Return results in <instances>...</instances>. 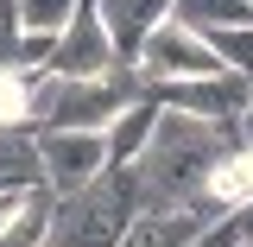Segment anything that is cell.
I'll use <instances>...</instances> for the list:
<instances>
[{
    "mask_svg": "<svg viewBox=\"0 0 253 247\" xmlns=\"http://www.w3.org/2000/svg\"><path fill=\"white\" fill-rule=\"evenodd\" d=\"M241 241H247V235H241V222H234V216H221V222H209V228H203L190 247H241Z\"/></svg>",
    "mask_w": 253,
    "mask_h": 247,
    "instance_id": "5bb4252c",
    "label": "cell"
},
{
    "mask_svg": "<svg viewBox=\"0 0 253 247\" xmlns=\"http://www.w3.org/2000/svg\"><path fill=\"white\" fill-rule=\"evenodd\" d=\"M133 216H139L133 171H126V165H114V171H101L95 184L57 197L44 247H121L126 228H133Z\"/></svg>",
    "mask_w": 253,
    "mask_h": 247,
    "instance_id": "6da1fadb",
    "label": "cell"
},
{
    "mask_svg": "<svg viewBox=\"0 0 253 247\" xmlns=\"http://www.w3.org/2000/svg\"><path fill=\"white\" fill-rule=\"evenodd\" d=\"M241 247H253V241H241Z\"/></svg>",
    "mask_w": 253,
    "mask_h": 247,
    "instance_id": "2e32d148",
    "label": "cell"
},
{
    "mask_svg": "<svg viewBox=\"0 0 253 247\" xmlns=\"http://www.w3.org/2000/svg\"><path fill=\"white\" fill-rule=\"evenodd\" d=\"M57 76H108V70H121L114 57V38H108V19H101V6L83 0V13L57 32V57H51Z\"/></svg>",
    "mask_w": 253,
    "mask_h": 247,
    "instance_id": "5b68a950",
    "label": "cell"
},
{
    "mask_svg": "<svg viewBox=\"0 0 253 247\" xmlns=\"http://www.w3.org/2000/svg\"><path fill=\"white\" fill-rule=\"evenodd\" d=\"M234 222H241V235H247V241H253V203H247V209H241V216H234Z\"/></svg>",
    "mask_w": 253,
    "mask_h": 247,
    "instance_id": "9a60e30c",
    "label": "cell"
},
{
    "mask_svg": "<svg viewBox=\"0 0 253 247\" xmlns=\"http://www.w3.org/2000/svg\"><path fill=\"white\" fill-rule=\"evenodd\" d=\"M158 114H165V108H158L152 95H139L133 108H121L114 127H108V158H114V165H139L146 146H152V133H158Z\"/></svg>",
    "mask_w": 253,
    "mask_h": 247,
    "instance_id": "9c48e42d",
    "label": "cell"
},
{
    "mask_svg": "<svg viewBox=\"0 0 253 247\" xmlns=\"http://www.w3.org/2000/svg\"><path fill=\"white\" fill-rule=\"evenodd\" d=\"M19 45H26V13L19 0H0V70H19Z\"/></svg>",
    "mask_w": 253,
    "mask_h": 247,
    "instance_id": "4fadbf2b",
    "label": "cell"
},
{
    "mask_svg": "<svg viewBox=\"0 0 253 247\" xmlns=\"http://www.w3.org/2000/svg\"><path fill=\"white\" fill-rule=\"evenodd\" d=\"M247 203H253V140H241L234 152L215 158V171L203 184V216L221 222V216H241Z\"/></svg>",
    "mask_w": 253,
    "mask_h": 247,
    "instance_id": "8992f818",
    "label": "cell"
},
{
    "mask_svg": "<svg viewBox=\"0 0 253 247\" xmlns=\"http://www.w3.org/2000/svg\"><path fill=\"white\" fill-rule=\"evenodd\" d=\"M171 19L196 32H228V26H253V6L247 0H171Z\"/></svg>",
    "mask_w": 253,
    "mask_h": 247,
    "instance_id": "30bf717a",
    "label": "cell"
},
{
    "mask_svg": "<svg viewBox=\"0 0 253 247\" xmlns=\"http://www.w3.org/2000/svg\"><path fill=\"white\" fill-rule=\"evenodd\" d=\"M209 45H215V57L228 63V70L253 76V26H228V32H209Z\"/></svg>",
    "mask_w": 253,
    "mask_h": 247,
    "instance_id": "7c38bea8",
    "label": "cell"
},
{
    "mask_svg": "<svg viewBox=\"0 0 253 247\" xmlns=\"http://www.w3.org/2000/svg\"><path fill=\"white\" fill-rule=\"evenodd\" d=\"M158 108H177L196 121H247L253 114V76L221 70V76H177V83H146Z\"/></svg>",
    "mask_w": 253,
    "mask_h": 247,
    "instance_id": "7a4b0ae2",
    "label": "cell"
},
{
    "mask_svg": "<svg viewBox=\"0 0 253 247\" xmlns=\"http://www.w3.org/2000/svg\"><path fill=\"white\" fill-rule=\"evenodd\" d=\"M146 83H177V76H221L228 63L215 57V45H209V32L184 26V19H165V26L146 38V51L133 63Z\"/></svg>",
    "mask_w": 253,
    "mask_h": 247,
    "instance_id": "277c9868",
    "label": "cell"
},
{
    "mask_svg": "<svg viewBox=\"0 0 253 247\" xmlns=\"http://www.w3.org/2000/svg\"><path fill=\"white\" fill-rule=\"evenodd\" d=\"M44 184V158H38V133L32 127H6L0 133V197H32Z\"/></svg>",
    "mask_w": 253,
    "mask_h": 247,
    "instance_id": "52a82bcc",
    "label": "cell"
},
{
    "mask_svg": "<svg viewBox=\"0 0 253 247\" xmlns=\"http://www.w3.org/2000/svg\"><path fill=\"white\" fill-rule=\"evenodd\" d=\"M203 228H209L203 209H139L121 247H190Z\"/></svg>",
    "mask_w": 253,
    "mask_h": 247,
    "instance_id": "ba28073f",
    "label": "cell"
},
{
    "mask_svg": "<svg viewBox=\"0 0 253 247\" xmlns=\"http://www.w3.org/2000/svg\"><path fill=\"white\" fill-rule=\"evenodd\" d=\"M32 133H38V158H44L51 197H70V190L95 184L101 171H114L108 133H76V127H32Z\"/></svg>",
    "mask_w": 253,
    "mask_h": 247,
    "instance_id": "3957f363",
    "label": "cell"
},
{
    "mask_svg": "<svg viewBox=\"0 0 253 247\" xmlns=\"http://www.w3.org/2000/svg\"><path fill=\"white\" fill-rule=\"evenodd\" d=\"M19 13H26V32H63L83 13V0H19Z\"/></svg>",
    "mask_w": 253,
    "mask_h": 247,
    "instance_id": "8fae6325",
    "label": "cell"
}]
</instances>
